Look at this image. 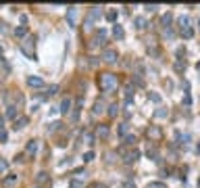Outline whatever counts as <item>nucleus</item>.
Here are the masks:
<instances>
[{"label": "nucleus", "instance_id": "nucleus-1", "mask_svg": "<svg viewBox=\"0 0 200 188\" xmlns=\"http://www.w3.org/2000/svg\"><path fill=\"white\" fill-rule=\"evenodd\" d=\"M115 86H117V77H115L113 73H104V75L100 77V88H102V90L109 92V90H113Z\"/></svg>", "mask_w": 200, "mask_h": 188}, {"label": "nucleus", "instance_id": "nucleus-2", "mask_svg": "<svg viewBox=\"0 0 200 188\" xmlns=\"http://www.w3.org/2000/svg\"><path fill=\"white\" fill-rule=\"evenodd\" d=\"M104 59H106V61H115V59H117V52H115V50H106V52H104Z\"/></svg>", "mask_w": 200, "mask_h": 188}, {"label": "nucleus", "instance_id": "nucleus-3", "mask_svg": "<svg viewBox=\"0 0 200 188\" xmlns=\"http://www.w3.org/2000/svg\"><path fill=\"white\" fill-rule=\"evenodd\" d=\"M69 109H71V100L67 98V100H63V105H61V111H63V113H69Z\"/></svg>", "mask_w": 200, "mask_h": 188}, {"label": "nucleus", "instance_id": "nucleus-4", "mask_svg": "<svg viewBox=\"0 0 200 188\" xmlns=\"http://www.w3.org/2000/svg\"><path fill=\"white\" fill-rule=\"evenodd\" d=\"M42 84H44V82H42L40 77H29V86H36V88H38V86H42Z\"/></svg>", "mask_w": 200, "mask_h": 188}, {"label": "nucleus", "instance_id": "nucleus-5", "mask_svg": "<svg viewBox=\"0 0 200 188\" xmlns=\"http://www.w3.org/2000/svg\"><path fill=\"white\" fill-rule=\"evenodd\" d=\"M113 34H115L117 38H123V29H121L119 25H115V29H113Z\"/></svg>", "mask_w": 200, "mask_h": 188}, {"label": "nucleus", "instance_id": "nucleus-6", "mask_svg": "<svg viewBox=\"0 0 200 188\" xmlns=\"http://www.w3.org/2000/svg\"><path fill=\"white\" fill-rule=\"evenodd\" d=\"M25 123H27V119H25V117H23V119H19V121H17V123H15V128H23V126H25Z\"/></svg>", "mask_w": 200, "mask_h": 188}, {"label": "nucleus", "instance_id": "nucleus-7", "mask_svg": "<svg viewBox=\"0 0 200 188\" xmlns=\"http://www.w3.org/2000/svg\"><path fill=\"white\" fill-rule=\"evenodd\" d=\"M25 34H27L25 27H19V29H17V36H25Z\"/></svg>", "mask_w": 200, "mask_h": 188}, {"label": "nucleus", "instance_id": "nucleus-8", "mask_svg": "<svg viewBox=\"0 0 200 188\" xmlns=\"http://www.w3.org/2000/svg\"><path fill=\"white\" fill-rule=\"evenodd\" d=\"M98 134H100V136H106V134H109V130H106V128H100V130H98Z\"/></svg>", "mask_w": 200, "mask_h": 188}, {"label": "nucleus", "instance_id": "nucleus-9", "mask_svg": "<svg viewBox=\"0 0 200 188\" xmlns=\"http://www.w3.org/2000/svg\"><path fill=\"white\" fill-rule=\"evenodd\" d=\"M36 148H38V144H36V142L31 140V144H29V146H27V150H36Z\"/></svg>", "mask_w": 200, "mask_h": 188}, {"label": "nucleus", "instance_id": "nucleus-10", "mask_svg": "<svg viewBox=\"0 0 200 188\" xmlns=\"http://www.w3.org/2000/svg\"><path fill=\"white\" fill-rule=\"evenodd\" d=\"M94 159V153H85V161H92Z\"/></svg>", "mask_w": 200, "mask_h": 188}, {"label": "nucleus", "instance_id": "nucleus-11", "mask_svg": "<svg viewBox=\"0 0 200 188\" xmlns=\"http://www.w3.org/2000/svg\"><path fill=\"white\" fill-rule=\"evenodd\" d=\"M148 188H165V186H163V184H159V182H154V184H150Z\"/></svg>", "mask_w": 200, "mask_h": 188}, {"label": "nucleus", "instance_id": "nucleus-12", "mask_svg": "<svg viewBox=\"0 0 200 188\" xmlns=\"http://www.w3.org/2000/svg\"><path fill=\"white\" fill-rule=\"evenodd\" d=\"M38 182H46V174H40V176H38Z\"/></svg>", "mask_w": 200, "mask_h": 188}, {"label": "nucleus", "instance_id": "nucleus-13", "mask_svg": "<svg viewBox=\"0 0 200 188\" xmlns=\"http://www.w3.org/2000/svg\"><path fill=\"white\" fill-rule=\"evenodd\" d=\"M4 169H6V163H4V161H0V171H4Z\"/></svg>", "mask_w": 200, "mask_h": 188}]
</instances>
